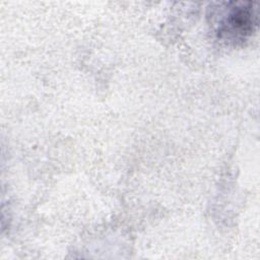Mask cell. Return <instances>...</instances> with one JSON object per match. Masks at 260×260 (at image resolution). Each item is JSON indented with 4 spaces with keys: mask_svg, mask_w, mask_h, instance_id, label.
Returning a JSON list of instances; mask_svg holds the SVG:
<instances>
[{
    "mask_svg": "<svg viewBox=\"0 0 260 260\" xmlns=\"http://www.w3.org/2000/svg\"><path fill=\"white\" fill-rule=\"evenodd\" d=\"M252 2L228 3L218 22V37L224 41H242L249 37L257 24Z\"/></svg>",
    "mask_w": 260,
    "mask_h": 260,
    "instance_id": "1",
    "label": "cell"
}]
</instances>
